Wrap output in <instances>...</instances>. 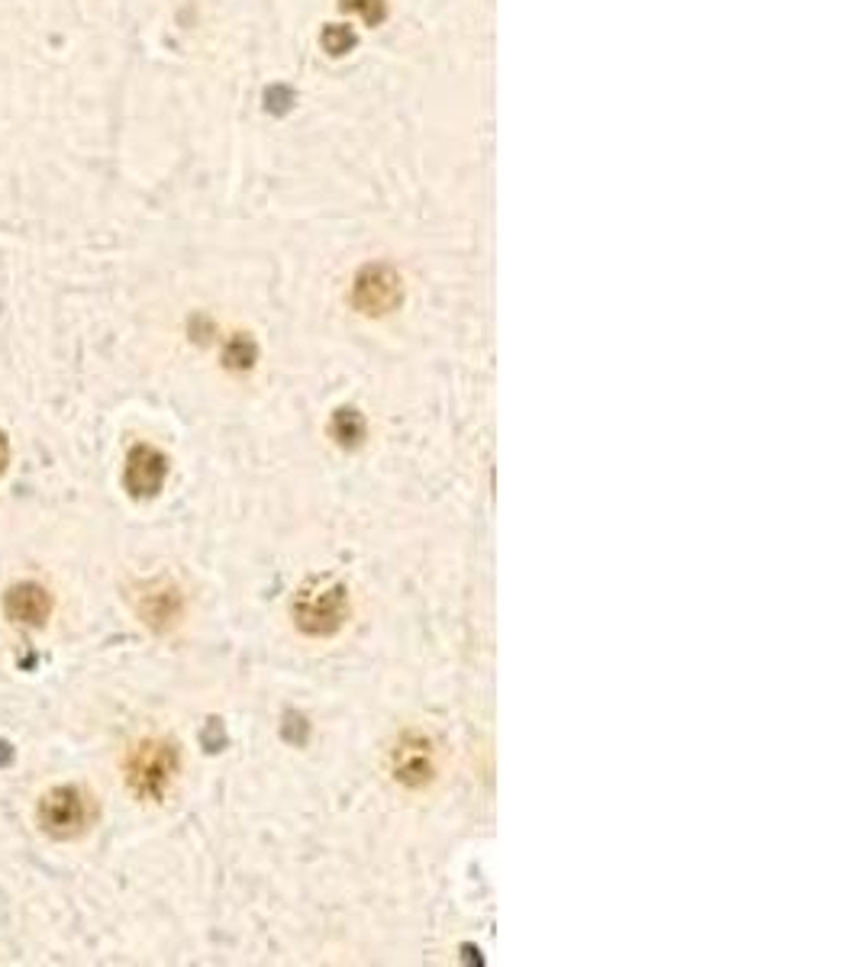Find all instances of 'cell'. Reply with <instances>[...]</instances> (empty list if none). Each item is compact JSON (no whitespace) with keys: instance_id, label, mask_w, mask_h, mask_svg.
Instances as JSON below:
<instances>
[{"instance_id":"2","label":"cell","mask_w":861,"mask_h":967,"mask_svg":"<svg viewBox=\"0 0 861 967\" xmlns=\"http://www.w3.org/2000/svg\"><path fill=\"white\" fill-rule=\"evenodd\" d=\"M178 771V751L172 742H139L129 751L126 781L139 797H162Z\"/></svg>"},{"instance_id":"7","label":"cell","mask_w":861,"mask_h":967,"mask_svg":"<svg viewBox=\"0 0 861 967\" xmlns=\"http://www.w3.org/2000/svg\"><path fill=\"white\" fill-rule=\"evenodd\" d=\"M342 7L352 10V13H359V17L369 20L372 27L384 20V0H342Z\"/></svg>"},{"instance_id":"6","label":"cell","mask_w":861,"mask_h":967,"mask_svg":"<svg viewBox=\"0 0 861 967\" xmlns=\"http://www.w3.org/2000/svg\"><path fill=\"white\" fill-rule=\"evenodd\" d=\"M323 45H326V52H330V55H342V52H349V49L355 45V33H352L349 27H339V23H333V27H326V30H323Z\"/></svg>"},{"instance_id":"5","label":"cell","mask_w":861,"mask_h":967,"mask_svg":"<svg viewBox=\"0 0 861 967\" xmlns=\"http://www.w3.org/2000/svg\"><path fill=\"white\" fill-rule=\"evenodd\" d=\"M394 303H401V278L384 268H365L355 281V306L362 313H387Z\"/></svg>"},{"instance_id":"4","label":"cell","mask_w":861,"mask_h":967,"mask_svg":"<svg viewBox=\"0 0 861 967\" xmlns=\"http://www.w3.org/2000/svg\"><path fill=\"white\" fill-rule=\"evenodd\" d=\"M3 613L13 626H30V630H39L45 626L49 613H52V594L37 584V581H27V584H13L7 594H3Z\"/></svg>"},{"instance_id":"8","label":"cell","mask_w":861,"mask_h":967,"mask_svg":"<svg viewBox=\"0 0 861 967\" xmlns=\"http://www.w3.org/2000/svg\"><path fill=\"white\" fill-rule=\"evenodd\" d=\"M7 465H10V443H7V436L0 433V475L7 471Z\"/></svg>"},{"instance_id":"3","label":"cell","mask_w":861,"mask_h":967,"mask_svg":"<svg viewBox=\"0 0 861 967\" xmlns=\"http://www.w3.org/2000/svg\"><path fill=\"white\" fill-rule=\"evenodd\" d=\"M168 478V458L152 446H136L126 458V475L123 484L133 497H155Z\"/></svg>"},{"instance_id":"1","label":"cell","mask_w":861,"mask_h":967,"mask_svg":"<svg viewBox=\"0 0 861 967\" xmlns=\"http://www.w3.org/2000/svg\"><path fill=\"white\" fill-rule=\"evenodd\" d=\"M94 817H97L94 797L75 783H62L49 790L37 807L39 829L59 842H72L77 835H84L94 825Z\"/></svg>"}]
</instances>
